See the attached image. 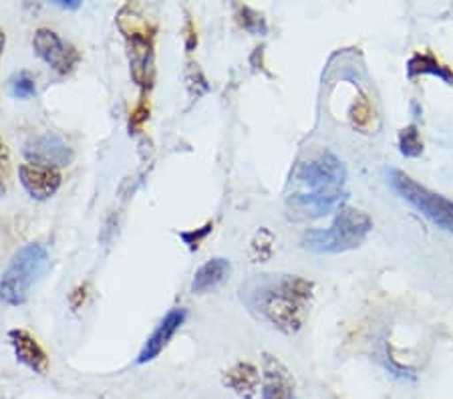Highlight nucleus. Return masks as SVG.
<instances>
[{
  "mask_svg": "<svg viewBox=\"0 0 453 399\" xmlns=\"http://www.w3.org/2000/svg\"><path fill=\"white\" fill-rule=\"evenodd\" d=\"M224 386L242 399H252L260 386V373L252 363L240 361L224 373Z\"/></svg>",
  "mask_w": 453,
  "mask_h": 399,
  "instance_id": "nucleus-14",
  "label": "nucleus"
},
{
  "mask_svg": "<svg viewBox=\"0 0 453 399\" xmlns=\"http://www.w3.org/2000/svg\"><path fill=\"white\" fill-rule=\"evenodd\" d=\"M314 285L301 277H282L258 288L256 304L274 329L295 335L304 323Z\"/></svg>",
  "mask_w": 453,
  "mask_h": 399,
  "instance_id": "nucleus-1",
  "label": "nucleus"
},
{
  "mask_svg": "<svg viewBox=\"0 0 453 399\" xmlns=\"http://www.w3.org/2000/svg\"><path fill=\"white\" fill-rule=\"evenodd\" d=\"M150 118V105L145 104V97H142V104L135 107V111L131 113V119H129V127L131 129H137L142 127L143 121H148Z\"/></svg>",
  "mask_w": 453,
  "mask_h": 399,
  "instance_id": "nucleus-22",
  "label": "nucleus"
},
{
  "mask_svg": "<svg viewBox=\"0 0 453 399\" xmlns=\"http://www.w3.org/2000/svg\"><path fill=\"white\" fill-rule=\"evenodd\" d=\"M19 178L27 194L35 200H49L50 196H55L58 192V188L63 184V178L58 170L45 168V165H35L28 162L19 165Z\"/></svg>",
  "mask_w": 453,
  "mask_h": 399,
  "instance_id": "nucleus-11",
  "label": "nucleus"
},
{
  "mask_svg": "<svg viewBox=\"0 0 453 399\" xmlns=\"http://www.w3.org/2000/svg\"><path fill=\"white\" fill-rule=\"evenodd\" d=\"M399 151L405 157H419L423 154V142L418 126H407L399 132Z\"/></svg>",
  "mask_w": 453,
  "mask_h": 399,
  "instance_id": "nucleus-17",
  "label": "nucleus"
},
{
  "mask_svg": "<svg viewBox=\"0 0 453 399\" xmlns=\"http://www.w3.org/2000/svg\"><path fill=\"white\" fill-rule=\"evenodd\" d=\"M129 45V65L134 81L148 91L153 83V35L148 33L145 23L131 27L126 33Z\"/></svg>",
  "mask_w": 453,
  "mask_h": 399,
  "instance_id": "nucleus-6",
  "label": "nucleus"
},
{
  "mask_svg": "<svg viewBox=\"0 0 453 399\" xmlns=\"http://www.w3.org/2000/svg\"><path fill=\"white\" fill-rule=\"evenodd\" d=\"M238 23L244 31L252 35H266V20L258 11L250 9V6H240L238 9Z\"/></svg>",
  "mask_w": 453,
  "mask_h": 399,
  "instance_id": "nucleus-18",
  "label": "nucleus"
},
{
  "mask_svg": "<svg viewBox=\"0 0 453 399\" xmlns=\"http://www.w3.org/2000/svg\"><path fill=\"white\" fill-rule=\"evenodd\" d=\"M9 164H11V151H9V145H6L3 137H0V168H3V170H9Z\"/></svg>",
  "mask_w": 453,
  "mask_h": 399,
  "instance_id": "nucleus-23",
  "label": "nucleus"
},
{
  "mask_svg": "<svg viewBox=\"0 0 453 399\" xmlns=\"http://www.w3.org/2000/svg\"><path fill=\"white\" fill-rule=\"evenodd\" d=\"M262 399H295V380L287 365L270 353L262 359Z\"/></svg>",
  "mask_w": 453,
  "mask_h": 399,
  "instance_id": "nucleus-10",
  "label": "nucleus"
},
{
  "mask_svg": "<svg viewBox=\"0 0 453 399\" xmlns=\"http://www.w3.org/2000/svg\"><path fill=\"white\" fill-rule=\"evenodd\" d=\"M9 339L14 347V355H17V359L23 363V365L33 369L35 373H47L49 357L45 349L39 345V341H36L31 333L25 329H12L9 333Z\"/></svg>",
  "mask_w": 453,
  "mask_h": 399,
  "instance_id": "nucleus-13",
  "label": "nucleus"
},
{
  "mask_svg": "<svg viewBox=\"0 0 453 399\" xmlns=\"http://www.w3.org/2000/svg\"><path fill=\"white\" fill-rule=\"evenodd\" d=\"M49 266V252L39 242H28L14 254L0 277V299L11 307L25 304L28 293Z\"/></svg>",
  "mask_w": 453,
  "mask_h": 399,
  "instance_id": "nucleus-3",
  "label": "nucleus"
},
{
  "mask_svg": "<svg viewBox=\"0 0 453 399\" xmlns=\"http://www.w3.org/2000/svg\"><path fill=\"white\" fill-rule=\"evenodd\" d=\"M57 4L63 6V9H79V3H75V0H61Z\"/></svg>",
  "mask_w": 453,
  "mask_h": 399,
  "instance_id": "nucleus-24",
  "label": "nucleus"
},
{
  "mask_svg": "<svg viewBox=\"0 0 453 399\" xmlns=\"http://www.w3.org/2000/svg\"><path fill=\"white\" fill-rule=\"evenodd\" d=\"M230 260L226 258H211L206 265L200 266L192 280V293L203 295L208 290H214L218 285H222L226 277L230 274Z\"/></svg>",
  "mask_w": 453,
  "mask_h": 399,
  "instance_id": "nucleus-15",
  "label": "nucleus"
},
{
  "mask_svg": "<svg viewBox=\"0 0 453 399\" xmlns=\"http://www.w3.org/2000/svg\"><path fill=\"white\" fill-rule=\"evenodd\" d=\"M4 194H6V186H4L3 178H0V196H4Z\"/></svg>",
  "mask_w": 453,
  "mask_h": 399,
  "instance_id": "nucleus-26",
  "label": "nucleus"
},
{
  "mask_svg": "<svg viewBox=\"0 0 453 399\" xmlns=\"http://www.w3.org/2000/svg\"><path fill=\"white\" fill-rule=\"evenodd\" d=\"M387 181L395 190L401 198L409 202L418 212L435 224V226L453 230V202L445 198V196L437 194L429 188L421 186L419 181H415L409 173L401 172L397 168L385 170Z\"/></svg>",
  "mask_w": 453,
  "mask_h": 399,
  "instance_id": "nucleus-4",
  "label": "nucleus"
},
{
  "mask_svg": "<svg viewBox=\"0 0 453 399\" xmlns=\"http://www.w3.org/2000/svg\"><path fill=\"white\" fill-rule=\"evenodd\" d=\"M35 53L45 61L50 69L61 75H67L79 63V53L71 45H67L61 36L50 28H39L33 36Z\"/></svg>",
  "mask_w": 453,
  "mask_h": 399,
  "instance_id": "nucleus-7",
  "label": "nucleus"
},
{
  "mask_svg": "<svg viewBox=\"0 0 453 399\" xmlns=\"http://www.w3.org/2000/svg\"><path fill=\"white\" fill-rule=\"evenodd\" d=\"M11 93L17 99H33L36 96L35 77L28 71H20L11 79Z\"/></svg>",
  "mask_w": 453,
  "mask_h": 399,
  "instance_id": "nucleus-19",
  "label": "nucleus"
},
{
  "mask_svg": "<svg viewBox=\"0 0 453 399\" xmlns=\"http://www.w3.org/2000/svg\"><path fill=\"white\" fill-rule=\"evenodd\" d=\"M4 45H6V35L3 28H0V57H3V50H4Z\"/></svg>",
  "mask_w": 453,
  "mask_h": 399,
  "instance_id": "nucleus-25",
  "label": "nucleus"
},
{
  "mask_svg": "<svg viewBox=\"0 0 453 399\" xmlns=\"http://www.w3.org/2000/svg\"><path fill=\"white\" fill-rule=\"evenodd\" d=\"M419 75H434V77H440L443 83L453 85V71L448 67V65H443L440 59L434 53H415L411 59L407 61V77L409 79H415Z\"/></svg>",
  "mask_w": 453,
  "mask_h": 399,
  "instance_id": "nucleus-16",
  "label": "nucleus"
},
{
  "mask_svg": "<svg viewBox=\"0 0 453 399\" xmlns=\"http://www.w3.org/2000/svg\"><path fill=\"white\" fill-rule=\"evenodd\" d=\"M372 230V220L367 212L357 208L341 206L331 228L309 230L303 238L304 246L312 252L337 254L359 249Z\"/></svg>",
  "mask_w": 453,
  "mask_h": 399,
  "instance_id": "nucleus-2",
  "label": "nucleus"
},
{
  "mask_svg": "<svg viewBox=\"0 0 453 399\" xmlns=\"http://www.w3.org/2000/svg\"><path fill=\"white\" fill-rule=\"evenodd\" d=\"M350 121H353L355 127H365L371 121V105L367 99L361 97L359 101H355L353 109H350Z\"/></svg>",
  "mask_w": 453,
  "mask_h": 399,
  "instance_id": "nucleus-20",
  "label": "nucleus"
},
{
  "mask_svg": "<svg viewBox=\"0 0 453 399\" xmlns=\"http://www.w3.org/2000/svg\"><path fill=\"white\" fill-rule=\"evenodd\" d=\"M28 164L45 165V168H63L69 165L73 159V150L69 143L55 134H42L35 135L25 143L23 150Z\"/></svg>",
  "mask_w": 453,
  "mask_h": 399,
  "instance_id": "nucleus-8",
  "label": "nucleus"
},
{
  "mask_svg": "<svg viewBox=\"0 0 453 399\" xmlns=\"http://www.w3.org/2000/svg\"><path fill=\"white\" fill-rule=\"evenodd\" d=\"M342 194L345 192H306L295 194L288 200L290 216L296 220H314V218L326 216L334 208H341Z\"/></svg>",
  "mask_w": 453,
  "mask_h": 399,
  "instance_id": "nucleus-9",
  "label": "nucleus"
},
{
  "mask_svg": "<svg viewBox=\"0 0 453 399\" xmlns=\"http://www.w3.org/2000/svg\"><path fill=\"white\" fill-rule=\"evenodd\" d=\"M298 180L311 192H342L347 180V170L333 151H323L319 157L301 165Z\"/></svg>",
  "mask_w": 453,
  "mask_h": 399,
  "instance_id": "nucleus-5",
  "label": "nucleus"
},
{
  "mask_svg": "<svg viewBox=\"0 0 453 399\" xmlns=\"http://www.w3.org/2000/svg\"><path fill=\"white\" fill-rule=\"evenodd\" d=\"M186 317L188 313L184 309H172L170 313L164 317V321L157 325V329L151 333V337L145 341L140 357H137V363L143 365V363H150L156 359L157 355L165 349V345L170 343L172 337L175 335V331L184 325Z\"/></svg>",
  "mask_w": 453,
  "mask_h": 399,
  "instance_id": "nucleus-12",
  "label": "nucleus"
},
{
  "mask_svg": "<svg viewBox=\"0 0 453 399\" xmlns=\"http://www.w3.org/2000/svg\"><path fill=\"white\" fill-rule=\"evenodd\" d=\"M211 228H214V224L211 222H208V224H203L202 228H198V230H192V232H181V241H184L186 244H188V249L189 250H198V246L202 244V241L203 238H206L210 232H211Z\"/></svg>",
  "mask_w": 453,
  "mask_h": 399,
  "instance_id": "nucleus-21",
  "label": "nucleus"
}]
</instances>
